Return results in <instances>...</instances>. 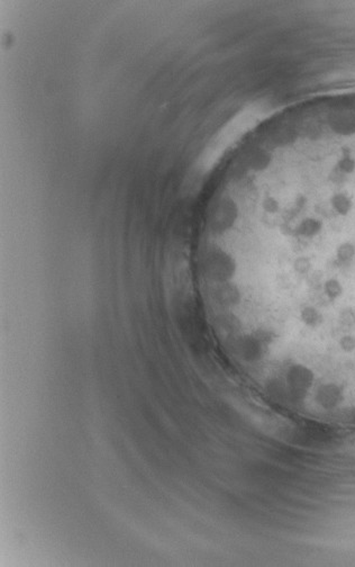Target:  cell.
<instances>
[{
    "mask_svg": "<svg viewBox=\"0 0 355 567\" xmlns=\"http://www.w3.org/2000/svg\"><path fill=\"white\" fill-rule=\"evenodd\" d=\"M312 383V374L302 366H293L288 375V384L292 392H306Z\"/></svg>",
    "mask_w": 355,
    "mask_h": 567,
    "instance_id": "obj_1",
    "label": "cell"
},
{
    "mask_svg": "<svg viewBox=\"0 0 355 567\" xmlns=\"http://www.w3.org/2000/svg\"><path fill=\"white\" fill-rule=\"evenodd\" d=\"M317 401L325 408H332L341 401V391L336 385H323L317 392Z\"/></svg>",
    "mask_w": 355,
    "mask_h": 567,
    "instance_id": "obj_2",
    "label": "cell"
},
{
    "mask_svg": "<svg viewBox=\"0 0 355 567\" xmlns=\"http://www.w3.org/2000/svg\"><path fill=\"white\" fill-rule=\"evenodd\" d=\"M300 319L309 328H317L323 322V315L312 306H306L300 311Z\"/></svg>",
    "mask_w": 355,
    "mask_h": 567,
    "instance_id": "obj_3",
    "label": "cell"
},
{
    "mask_svg": "<svg viewBox=\"0 0 355 567\" xmlns=\"http://www.w3.org/2000/svg\"><path fill=\"white\" fill-rule=\"evenodd\" d=\"M324 292L331 300L337 299L343 294V286L337 279L331 278L324 284Z\"/></svg>",
    "mask_w": 355,
    "mask_h": 567,
    "instance_id": "obj_4",
    "label": "cell"
},
{
    "mask_svg": "<svg viewBox=\"0 0 355 567\" xmlns=\"http://www.w3.org/2000/svg\"><path fill=\"white\" fill-rule=\"evenodd\" d=\"M354 254H355V248L348 242L341 244V246L337 248V251H336L337 259L343 263L348 262L349 260H352Z\"/></svg>",
    "mask_w": 355,
    "mask_h": 567,
    "instance_id": "obj_5",
    "label": "cell"
},
{
    "mask_svg": "<svg viewBox=\"0 0 355 567\" xmlns=\"http://www.w3.org/2000/svg\"><path fill=\"white\" fill-rule=\"evenodd\" d=\"M339 347H341L343 351L345 352H352L355 350V336L353 335H344L339 340Z\"/></svg>",
    "mask_w": 355,
    "mask_h": 567,
    "instance_id": "obj_6",
    "label": "cell"
},
{
    "mask_svg": "<svg viewBox=\"0 0 355 567\" xmlns=\"http://www.w3.org/2000/svg\"><path fill=\"white\" fill-rule=\"evenodd\" d=\"M341 323L345 326H353L355 324V312L353 310H344L339 314Z\"/></svg>",
    "mask_w": 355,
    "mask_h": 567,
    "instance_id": "obj_7",
    "label": "cell"
}]
</instances>
